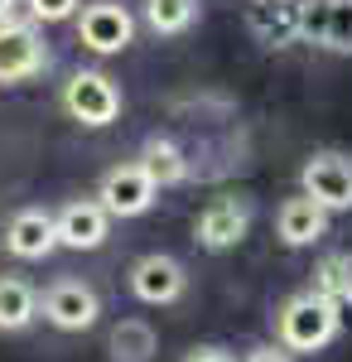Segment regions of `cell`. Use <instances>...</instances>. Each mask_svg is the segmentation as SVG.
<instances>
[{
	"label": "cell",
	"mask_w": 352,
	"mask_h": 362,
	"mask_svg": "<svg viewBox=\"0 0 352 362\" xmlns=\"http://www.w3.org/2000/svg\"><path fill=\"white\" fill-rule=\"evenodd\" d=\"M299 194L314 208L333 213H352V155L348 150H314L304 169H299Z\"/></svg>",
	"instance_id": "7a4b0ae2"
},
{
	"label": "cell",
	"mask_w": 352,
	"mask_h": 362,
	"mask_svg": "<svg viewBox=\"0 0 352 362\" xmlns=\"http://www.w3.org/2000/svg\"><path fill=\"white\" fill-rule=\"evenodd\" d=\"M242 362H295L285 348H275V343H256V348H246Z\"/></svg>",
	"instance_id": "44dd1931"
},
{
	"label": "cell",
	"mask_w": 352,
	"mask_h": 362,
	"mask_svg": "<svg viewBox=\"0 0 352 362\" xmlns=\"http://www.w3.org/2000/svg\"><path fill=\"white\" fill-rule=\"evenodd\" d=\"M251 218H256V198L251 194H222L193 218V242L203 251H232L246 242Z\"/></svg>",
	"instance_id": "277c9868"
},
{
	"label": "cell",
	"mask_w": 352,
	"mask_h": 362,
	"mask_svg": "<svg viewBox=\"0 0 352 362\" xmlns=\"http://www.w3.org/2000/svg\"><path fill=\"white\" fill-rule=\"evenodd\" d=\"M184 362H237V358H232L227 348H217V343H203V348H193Z\"/></svg>",
	"instance_id": "7402d4cb"
},
{
	"label": "cell",
	"mask_w": 352,
	"mask_h": 362,
	"mask_svg": "<svg viewBox=\"0 0 352 362\" xmlns=\"http://www.w3.org/2000/svg\"><path fill=\"white\" fill-rule=\"evenodd\" d=\"M63 112L82 126H92V131H102L121 116V87L111 83L102 68H78L63 83Z\"/></svg>",
	"instance_id": "5b68a950"
},
{
	"label": "cell",
	"mask_w": 352,
	"mask_h": 362,
	"mask_svg": "<svg viewBox=\"0 0 352 362\" xmlns=\"http://www.w3.org/2000/svg\"><path fill=\"white\" fill-rule=\"evenodd\" d=\"M39 319V290L20 276H0V334H25Z\"/></svg>",
	"instance_id": "2e32d148"
},
{
	"label": "cell",
	"mask_w": 352,
	"mask_h": 362,
	"mask_svg": "<svg viewBox=\"0 0 352 362\" xmlns=\"http://www.w3.org/2000/svg\"><path fill=\"white\" fill-rule=\"evenodd\" d=\"M338 334H343V309L314 290H299L275 309V348L285 353H324Z\"/></svg>",
	"instance_id": "6da1fadb"
},
{
	"label": "cell",
	"mask_w": 352,
	"mask_h": 362,
	"mask_svg": "<svg viewBox=\"0 0 352 362\" xmlns=\"http://www.w3.org/2000/svg\"><path fill=\"white\" fill-rule=\"evenodd\" d=\"M29 10V25H63L82 10V0H20Z\"/></svg>",
	"instance_id": "ffe728a7"
},
{
	"label": "cell",
	"mask_w": 352,
	"mask_h": 362,
	"mask_svg": "<svg viewBox=\"0 0 352 362\" xmlns=\"http://www.w3.org/2000/svg\"><path fill=\"white\" fill-rule=\"evenodd\" d=\"M198 10H203V0H145V25L164 39H174L198 25Z\"/></svg>",
	"instance_id": "ac0fdd59"
},
{
	"label": "cell",
	"mask_w": 352,
	"mask_h": 362,
	"mask_svg": "<svg viewBox=\"0 0 352 362\" xmlns=\"http://www.w3.org/2000/svg\"><path fill=\"white\" fill-rule=\"evenodd\" d=\"M78 44L92 54H126L131 39H136V15L121 5V0H87L78 15Z\"/></svg>",
	"instance_id": "8992f818"
},
{
	"label": "cell",
	"mask_w": 352,
	"mask_h": 362,
	"mask_svg": "<svg viewBox=\"0 0 352 362\" xmlns=\"http://www.w3.org/2000/svg\"><path fill=\"white\" fill-rule=\"evenodd\" d=\"M324 49L328 54H348L352 58V0H328Z\"/></svg>",
	"instance_id": "d6986e66"
},
{
	"label": "cell",
	"mask_w": 352,
	"mask_h": 362,
	"mask_svg": "<svg viewBox=\"0 0 352 362\" xmlns=\"http://www.w3.org/2000/svg\"><path fill=\"white\" fill-rule=\"evenodd\" d=\"M246 29L266 49H290V44H299V0H256L246 10Z\"/></svg>",
	"instance_id": "7c38bea8"
},
{
	"label": "cell",
	"mask_w": 352,
	"mask_h": 362,
	"mask_svg": "<svg viewBox=\"0 0 352 362\" xmlns=\"http://www.w3.org/2000/svg\"><path fill=\"white\" fill-rule=\"evenodd\" d=\"M49 63H54V54H49V39L39 25H29V20L0 25V87L34 83Z\"/></svg>",
	"instance_id": "3957f363"
},
{
	"label": "cell",
	"mask_w": 352,
	"mask_h": 362,
	"mask_svg": "<svg viewBox=\"0 0 352 362\" xmlns=\"http://www.w3.org/2000/svg\"><path fill=\"white\" fill-rule=\"evenodd\" d=\"M140 174L155 184V189H174V184H189V174H193V160L184 155V145L179 140H169V136H145V145H140Z\"/></svg>",
	"instance_id": "4fadbf2b"
},
{
	"label": "cell",
	"mask_w": 352,
	"mask_h": 362,
	"mask_svg": "<svg viewBox=\"0 0 352 362\" xmlns=\"http://www.w3.org/2000/svg\"><path fill=\"white\" fill-rule=\"evenodd\" d=\"M184 290H189V271L169 251H145L131 266V295H136L140 305L164 309V305H174V300H184Z\"/></svg>",
	"instance_id": "ba28073f"
},
{
	"label": "cell",
	"mask_w": 352,
	"mask_h": 362,
	"mask_svg": "<svg viewBox=\"0 0 352 362\" xmlns=\"http://www.w3.org/2000/svg\"><path fill=\"white\" fill-rule=\"evenodd\" d=\"M15 5H20V0H0V25H5V20H15Z\"/></svg>",
	"instance_id": "603a6c76"
},
{
	"label": "cell",
	"mask_w": 352,
	"mask_h": 362,
	"mask_svg": "<svg viewBox=\"0 0 352 362\" xmlns=\"http://www.w3.org/2000/svg\"><path fill=\"white\" fill-rule=\"evenodd\" d=\"M107 353L111 362H155L160 358V334L150 329V319H121V324H111Z\"/></svg>",
	"instance_id": "9a60e30c"
},
{
	"label": "cell",
	"mask_w": 352,
	"mask_h": 362,
	"mask_svg": "<svg viewBox=\"0 0 352 362\" xmlns=\"http://www.w3.org/2000/svg\"><path fill=\"white\" fill-rule=\"evenodd\" d=\"M155 198H160V189L140 174V165H116L97 184V203L107 218H145L155 208Z\"/></svg>",
	"instance_id": "9c48e42d"
},
{
	"label": "cell",
	"mask_w": 352,
	"mask_h": 362,
	"mask_svg": "<svg viewBox=\"0 0 352 362\" xmlns=\"http://www.w3.org/2000/svg\"><path fill=\"white\" fill-rule=\"evenodd\" d=\"M39 314L54 324L58 334H82V329H92V324L102 319V295H97L87 280L63 276L39 295Z\"/></svg>",
	"instance_id": "52a82bcc"
},
{
	"label": "cell",
	"mask_w": 352,
	"mask_h": 362,
	"mask_svg": "<svg viewBox=\"0 0 352 362\" xmlns=\"http://www.w3.org/2000/svg\"><path fill=\"white\" fill-rule=\"evenodd\" d=\"M5 251L15 261H44L58 251V227H54V213L49 208H20L10 223H5Z\"/></svg>",
	"instance_id": "8fae6325"
},
{
	"label": "cell",
	"mask_w": 352,
	"mask_h": 362,
	"mask_svg": "<svg viewBox=\"0 0 352 362\" xmlns=\"http://www.w3.org/2000/svg\"><path fill=\"white\" fill-rule=\"evenodd\" d=\"M54 227H58V247H68V251H97L111 237V218L102 213L97 198H73V203H63L54 213Z\"/></svg>",
	"instance_id": "30bf717a"
},
{
	"label": "cell",
	"mask_w": 352,
	"mask_h": 362,
	"mask_svg": "<svg viewBox=\"0 0 352 362\" xmlns=\"http://www.w3.org/2000/svg\"><path fill=\"white\" fill-rule=\"evenodd\" d=\"M314 295H324L328 305L348 309L352 305V251H328L324 261L314 266Z\"/></svg>",
	"instance_id": "e0dca14e"
},
{
	"label": "cell",
	"mask_w": 352,
	"mask_h": 362,
	"mask_svg": "<svg viewBox=\"0 0 352 362\" xmlns=\"http://www.w3.org/2000/svg\"><path fill=\"white\" fill-rule=\"evenodd\" d=\"M275 237H280L285 247H314V242L328 237V213L314 208L304 194L285 198V203L275 208Z\"/></svg>",
	"instance_id": "5bb4252c"
}]
</instances>
